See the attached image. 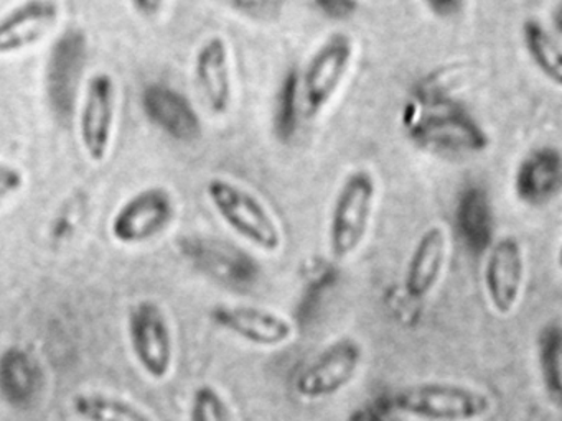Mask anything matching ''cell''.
Wrapping results in <instances>:
<instances>
[{
    "instance_id": "6da1fadb",
    "label": "cell",
    "mask_w": 562,
    "mask_h": 421,
    "mask_svg": "<svg viewBox=\"0 0 562 421\" xmlns=\"http://www.w3.org/2000/svg\"><path fill=\"white\" fill-rule=\"evenodd\" d=\"M390 410L432 421H472L488 417L495 401L486 391L452 382H420L391 394Z\"/></svg>"
},
{
    "instance_id": "7a4b0ae2",
    "label": "cell",
    "mask_w": 562,
    "mask_h": 421,
    "mask_svg": "<svg viewBox=\"0 0 562 421\" xmlns=\"http://www.w3.org/2000/svg\"><path fill=\"white\" fill-rule=\"evenodd\" d=\"M205 193L220 219L246 242L266 253L282 249L284 236L278 220L251 191L215 177L206 183Z\"/></svg>"
},
{
    "instance_id": "3957f363",
    "label": "cell",
    "mask_w": 562,
    "mask_h": 421,
    "mask_svg": "<svg viewBox=\"0 0 562 421\" xmlns=\"http://www.w3.org/2000/svg\"><path fill=\"white\" fill-rule=\"evenodd\" d=\"M378 186L368 170H355L345 178L331 204L328 249L335 262H344L363 246L373 219Z\"/></svg>"
},
{
    "instance_id": "277c9868",
    "label": "cell",
    "mask_w": 562,
    "mask_h": 421,
    "mask_svg": "<svg viewBox=\"0 0 562 421\" xmlns=\"http://www.w3.org/2000/svg\"><path fill=\"white\" fill-rule=\"evenodd\" d=\"M127 339L137 365L147 377L164 382L176 359L172 326L162 306L153 299L137 301L127 316Z\"/></svg>"
},
{
    "instance_id": "5b68a950",
    "label": "cell",
    "mask_w": 562,
    "mask_h": 421,
    "mask_svg": "<svg viewBox=\"0 0 562 421\" xmlns=\"http://www.w3.org/2000/svg\"><path fill=\"white\" fill-rule=\"evenodd\" d=\"M353 61V42L345 33H335L308 59L299 89L305 118L318 117L344 84Z\"/></svg>"
},
{
    "instance_id": "8992f818",
    "label": "cell",
    "mask_w": 562,
    "mask_h": 421,
    "mask_svg": "<svg viewBox=\"0 0 562 421\" xmlns=\"http://www.w3.org/2000/svg\"><path fill=\"white\" fill-rule=\"evenodd\" d=\"M361 362L363 349L355 339H337L295 377V395L307 401L335 397L355 380Z\"/></svg>"
},
{
    "instance_id": "52a82bcc",
    "label": "cell",
    "mask_w": 562,
    "mask_h": 421,
    "mask_svg": "<svg viewBox=\"0 0 562 421\" xmlns=\"http://www.w3.org/2000/svg\"><path fill=\"white\" fill-rule=\"evenodd\" d=\"M176 210V200L169 190L146 187L116 210L111 220V236L123 246L149 242L173 223Z\"/></svg>"
},
{
    "instance_id": "ba28073f",
    "label": "cell",
    "mask_w": 562,
    "mask_h": 421,
    "mask_svg": "<svg viewBox=\"0 0 562 421\" xmlns=\"http://www.w3.org/2000/svg\"><path fill=\"white\" fill-rule=\"evenodd\" d=\"M116 81L108 72H94L85 88L80 111V140L93 163L110 155L116 122Z\"/></svg>"
},
{
    "instance_id": "9c48e42d",
    "label": "cell",
    "mask_w": 562,
    "mask_h": 421,
    "mask_svg": "<svg viewBox=\"0 0 562 421\" xmlns=\"http://www.w3.org/2000/svg\"><path fill=\"white\" fill-rule=\"evenodd\" d=\"M526 278L525 252L515 237L496 240L483 265V288L490 308L506 318L518 308Z\"/></svg>"
},
{
    "instance_id": "30bf717a",
    "label": "cell",
    "mask_w": 562,
    "mask_h": 421,
    "mask_svg": "<svg viewBox=\"0 0 562 421\" xmlns=\"http://www.w3.org/2000/svg\"><path fill=\"white\" fill-rule=\"evenodd\" d=\"M212 319L220 328L259 348H281L295 338L291 319L261 306H216Z\"/></svg>"
},
{
    "instance_id": "8fae6325",
    "label": "cell",
    "mask_w": 562,
    "mask_h": 421,
    "mask_svg": "<svg viewBox=\"0 0 562 421\" xmlns=\"http://www.w3.org/2000/svg\"><path fill=\"white\" fill-rule=\"evenodd\" d=\"M87 61V35L70 29L58 36L48 58L47 88L58 114L70 115L77 101L78 86Z\"/></svg>"
},
{
    "instance_id": "7c38bea8",
    "label": "cell",
    "mask_w": 562,
    "mask_h": 421,
    "mask_svg": "<svg viewBox=\"0 0 562 421\" xmlns=\"http://www.w3.org/2000/svg\"><path fill=\"white\" fill-rule=\"evenodd\" d=\"M55 0H27L0 16V56L15 55L37 45L57 25Z\"/></svg>"
},
{
    "instance_id": "4fadbf2b",
    "label": "cell",
    "mask_w": 562,
    "mask_h": 421,
    "mask_svg": "<svg viewBox=\"0 0 562 421\" xmlns=\"http://www.w3.org/2000/svg\"><path fill=\"white\" fill-rule=\"evenodd\" d=\"M449 257V236L440 224L427 227L414 243L404 273V289L413 299H424L439 285Z\"/></svg>"
},
{
    "instance_id": "5bb4252c",
    "label": "cell",
    "mask_w": 562,
    "mask_h": 421,
    "mask_svg": "<svg viewBox=\"0 0 562 421\" xmlns=\"http://www.w3.org/2000/svg\"><path fill=\"white\" fill-rule=\"evenodd\" d=\"M195 79L210 111L216 115L228 112L233 101L232 59L223 36H210L195 55Z\"/></svg>"
},
{
    "instance_id": "9a60e30c",
    "label": "cell",
    "mask_w": 562,
    "mask_h": 421,
    "mask_svg": "<svg viewBox=\"0 0 562 421\" xmlns=\"http://www.w3.org/2000/svg\"><path fill=\"white\" fill-rule=\"evenodd\" d=\"M143 109L149 121L170 137L192 140L202 132L199 115L189 99L169 86L153 84L144 89Z\"/></svg>"
},
{
    "instance_id": "2e32d148",
    "label": "cell",
    "mask_w": 562,
    "mask_h": 421,
    "mask_svg": "<svg viewBox=\"0 0 562 421\" xmlns=\"http://www.w3.org/2000/svg\"><path fill=\"white\" fill-rule=\"evenodd\" d=\"M562 183L561 155L555 148L531 151L519 163L515 187L519 200L539 206L558 196Z\"/></svg>"
},
{
    "instance_id": "e0dca14e",
    "label": "cell",
    "mask_w": 562,
    "mask_h": 421,
    "mask_svg": "<svg viewBox=\"0 0 562 421\" xmlns=\"http://www.w3.org/2000/svg\"><path fill=\"white\" fill-rule=\"evenodd\" d=\"M522 38H525L526 52H528L532 65L552 84L561 88L562 49L559 36L549 32L538 20L531 19L526 20L525 26H522Z\"/></svg>"
},
{
    "instance_id": "ac0fdd59",
    "label": "cell",
    "mask_w": 562,
    "mask_h": 421,
    "mask_svg": "<svg viewBox=\"0 0 562 421\" xmlns=\"http://www.w3.org/2000/svg\"><path fill=\"white\" fill-rule=\"evenodd\" d=\"M77 417L90 421H149L153 420L147 411L124 398L113 397V395L98 394H78L71 400Z\"/></svg>"
},
{
    "instance_id": "d6986e66",
    "label": "cell",
    "mask_w": 562,
    "mask_h": 421,
    "mask_svg": "<svg viewBox=\"0 0 562 421\" xmlns=\"http://www.w3.org/2000/svg\"><path fill=\"white\" fill-rule=\"evenodd\" d=\"M561 355V325L558 321L549 322L539 332L538 362L546 394L555 407H561L562 398Z\"/></svg>"
},
{
    "instance_id": "ffe728a7",
    "label": "cell",
    "mask_w": 562,
    "mask_h": 421,
    "mask_svg": "<svg viewBox=\"0 0 562 421\" xmlns=\"http://www.w3.org/2000/svg\"><path fill=\"white\" fill-rule=\"evenodd\" d=\"M189 418L192 421H229L235 414L226 398L215 387L202 385L193 391Z\"/></svg>"
},
{
    "instance_id": "44dd1931",
    "label": "cell",
    "mask_w": 562,
    "mask_h": 421,
    "mask_svg": "<svg viewBox=\"0 0 562 421\" xmlns=\"http://www.w3.org/2000/svg\"><path fill=\"white\" fill-rule=\"evenodd\" d=\"M239 15L255 20H272L282 12L285 0H220Z\"/></svg>"
},
{
    "instance_id": "7402d4cb",
    "label": "cell",
    "mask_w": 562,
    "mask_h": 421,
    "mask_svg": "<svg viewBox=\"0 0 562 421\" xmlns=\"http://www.w3.org/2000/svg\"><path fill=\"white\" fill-rule=\"evenodd\" d=\"M24 186V171L8 161H0V200L18 194Z\"/></svg>"
},
{
    "instance_id": "603a6c76",
    "label": "cell",
    "mask_w": 562,
    "mask_h": 421,
    "mask_svg": "<svg viewBox=\"0 0 562 421\" xmlns=\"http://www.w3.org/2000/svg\"><path fill=\"white\" fill-rule=\"evenodd\" d=\"M315 3L324 15L334 20L347 19L357 9L355 0H315Z\"/></svg>"
},
{
    "instance_id": "cb8c5ba5",
    "label": "cell",
    "mask_w": 562,
    "mask_h": 421,
    "mask_svg": "<svg viewBox=\"0 0 562 421\" xmlns=\"http://www.w3.org/2000/svg\"><path fill=\"white\" fill-rule=\"evenodd\" d=\"M134 9L143 16H154L162 10L166 0H131Z\"/></svg>"
},
{
    "instance_id": "d4e9b609",
    "label": "cell",
    "mask_w": 562,
    "mask_h": 421,
    "mask_svg": "<svg viewBox=\"0 0 562 421\" xmlns=\"http://www.w3.org/2000/svg\"><path fill=\"white\" fill-rule=\"evenodd\" d=\"M439 15H452L460 9L462 0H424Z\"/></svg>"
}]
</instances>
